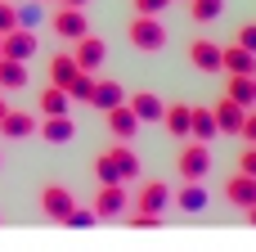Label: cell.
<instances>
[{
    "mask_svg": "<svg viewBox=\"0 0 256 252\" xmlns=\"http://www.w3.org/2000/svg\"><path fill=\"white\" fill-rule=\"evenodd\" d=\"M117 104H126V86L122 81H104V77H94V95H90V108H99V113H108V108H117Z\"/></svg>",
    "mask_w": 256,
    "mask_h": 252,
    "instance_id": "11",
    "label": "cell"
},
{
    "mask_svg": "<svg viewBox=\"0 0 256 252\" xmlns=\"http://www.w3.org/2000/svg\"><path fill=\"white\" fill-rule=\"evenodd\" d=\"M189 122H194V104H166L162 108V126L176 140H189Z\"/></svg>",
    "mask_w": 256,
    "mask_h": 252,
    "instance_id": "17",
    "label": "cell"
},
{
    "mask_svg": "<svg viewBox=\"0 0 256 252\" xmlns=\"http://www.w3.org/2000/svg\"><path fill=\"white\" fill-rule=\"evenodd\" d=\"M220 72H230V77H252L256 72V54L243 50L238 41H234V45H220Z\"/></svg>",
    "mask_w": 256,
    "mask_h": 252,
    "instance_id": "10",
    "label": "cell"
},
{
    "mask_svg": "<svg viewBox=\"0 0 256 252\" xmlns=\"http://www.w3.org/2000/svg\"><path fill=\"white\" fill-rule=\"evenodd\" d=\"M166 203H171V185H166V180H144V185L135 189V207H140V212L162 216V212H166Z\"/></svg>",
    "mask_w": 256,
    "mask_h": 252,
    "instance_id": "8",
    "label": "cell"
},
{
    "mask_svg": "<svg viewBox=\"0 0 256 252\" xmlns=\"http://www.w3.org/2000/svg\"><path fill=\"white\" fill-rule=\"evenodd\" d=\"M36 18H40V9H36V5H22V9H18V27H32Z\"/></svg>",
    "mask_w": 256,
    "mask_h": 252,
    "instance_id": "35",
    "label": "cell"
},
{
    "mask_svg": "<svg viewBox=\"0 0 256 252\" xmlns=\"http://www.w3.org/2000/svg\"><path fill=\"white\" fill-rule=\"evenodd\" d=\"M126 225H130V230H158L162 216H153V212H135V216H126Z\"/></svg>",
    "mask_w": 256,
    "mask_h": 252,
    "instance_id": "28",
    "label": "cell"
},
{
    "mask_svg": "<svg viewBox=\"0 0 256 252\" xmlns=\"http://www.w3.org/2000/svg\"><path fill=\"white\" fill-rule=\"evenodd\" d=\"M126 32H130V45H135V50H144V54H153V50H162V45H166V27L158 23V14H135Z\"/></svg>",
    "mask_w": 256,
    "mask_h": 252,
    "instance_id": "2",
    "label": "cell"
},
{
    "mask_svg": "<svg viewBox=\"0 0 256 252\" xmlns=\"http://www.w3.org/2000/svg\"><path fill=\"white\" fill-rule=\"evenodd\" d=\"M99 158H104V162H108V167H112V176H117V180H122V185H126V180H135V176H140V158H135V149H130V144H126V140H117V144H108V149H104V153H99Z\"/></svg>",
    "mask_w": 256,
    "mask_h": 252,
    "instance_id": "4",
    "label": "cell"
},
{
    "mask_svg": "<svg viewBox=\"0 0 256 252\" xmlns=\"http://www.w3.org/2000/svg\"><path fill=\"white\" fill-rule=\"evenodd\" d=\"M225 203H234L238 212L252 207V203H256V176H243V171L230 176V180H225Z\"/></svg>",
    "mask_w": 256,
    "mask_h": 252,
    "instance_id": "14",
    "label": "cell"
},
{
    "mask_svg": "<svg viewBox=\"0 0 256 252\" xmlns=\"http://www.w3.org/2000/svg\"><path fill=\"white\" fill-rule=\"evenodd\" d=\"M238 171H243V176H256V144H248V149L238 153Z\"/></svg>",
    "mask_w": 256,
    "mask_h": 252,
    "instance_id": "32",
    "label": "cell"
},
{
    "mask_svg": "<svg viewBox=\"0 0 256 252\" xmlns=\"http://www.w3.org/2000/svg\"><path fill=\"white\" fill-rule=\"evenodd\" d=\"M68 104H72V95H68L63 86H45V90H40V113H45V117H63Z\"/></svg>",
    "mask_w": 256,
    "mask_h": 252,
    "instance_id": "22",
    "label": "cell"
},
{
    "mask_svg": "<svg viewBox=\"0 0 256 252\" xmlns=\"http://www.w3.org/2000/svg\"><path fill=\"white\" fill-rule=\"evenodd\" d=\"M243 113H248V108H243V104H234L230 95L212 104V117H216V131H225V135H238V126H243Z\"/></svg>",
    "mask_w": 256,
    "mask_h": 252,
    "instance_id": "12",
    "label": "cell"
},
{
    "mask_svg": "<svg viewBox=\"0 0 256 252\" xmlns=\"http://www.w3.org/2000/svg\"><path fill=\"white\" fill-rule=\"evenodd\" d=\"M220 9H225V0H194V23H216L220 18Z\"/></svg>",
    "mask_w": 256,
    "mask_h": 252,
    "instance_id": "27",
    "label": "cell"
},
{
    "mask_svg": "<svg viewBox=\"0 0 256 252\" xmlns=\"http://www.w3.org/2000/svg\"><path fill=\"white\" fill-rule=\"evenodd\" d=\"M207 171H212V149H207L202 140L180 144V153H176V176H180V180H202Z\"/></svg>",
    "mask_w": 256,
    "mask_h": 252,
    "instance_id": "1",
    "label": "cell"
},
{
    "mask_svg": "<svg viewBox=\"0 0 256 252\" xmlns=\"http://www.w3.org/2000/svg\"><path fill=\"white\" fill-rule=\"evenodd\" d=\"M94 221H99V216H94V207H90V212H81V207H72V216H68V225H72V230H90Z\"/></svg>",
    "mask_w": 256,
    "mask_h": 252,
    "instance_id": "29",
    "label": "cell"
},
{
    "mask_svg": "<svg viewBox=\"0 0 256 252\" xmlns=\"http://www.w3.org/2000/svg\"><path fill=\"white\" fill-rule=\"evenodd\" d=\"M104 117H108V131H112V140H135V135H140V126H144V122H140V117H135L126 104L108 108Z\"/></svg>",
    "mask_w": 256,
    "mask_h": 252,
    "instance_id": "13",
    "label": "cell"
},
{
    "mask_svg": "<svg viewBox=\"0 0 256 252\" xmlns=\"http://www.w3.org/2000/svg\"><path fill=\"white\" fill-rule=\"evenodd\" d=\"M50 27H54V36H63V41H81V36L90 32L86 14H81V9H72V5H58V14L50 18Z\"/></svg>",
    "mask_w": 256,
    "mask_h": 252,
    "instance_id": "6",
    "label": "cell"
},
{
    "mask_svg": "<svg viewBox=\"0 0 256 252\" xmlns=\"http://www.w3.org/2000/svg\"><path fill=\"white\" fill-rule=\"evenodd\" d=\"M225 95H230L234 104L252 108V77H230V81H225Z\"/></svg>",
    "mask_w": 256,
    "mask_h": 252,
    "instance_id": "25",
    "label": "cell"
},
{
    "mask_svg": "<svg viewBox=\"0 0 256 252\" xmlns=\"http://www.w3.org/2000/svg\"><path fill=\"white\" fill-rule=\"evenodd\" d=\"M126 108H130L140 122H162V108H166V104H162L153 90H140V95H126Z\"/></svg>",
    "mask_w": 256,
    "mask_h": 252,
    "instance_id": "16",
    "label": "cell"
},
{
    "mask_svg": "<svg viewBox=\"0 0 256 252\" xmlns=\"http://www.w3.org/2000/svg\"><path fill=\"white\" fill-rule=\"evenodd\" d=\"M40 140H50V144H68V140H76V122H72V113H63V117H45V122H40Z\"/></svg>",
    "mask_w": 256,
    "mask_h": 252,
    "instance_id": "19",
    "label": "cell"
},
{
    "mask_svg": "<svg viewBox=\"0 0 256 252\" xmlns=\"http://www.w3.org/2000/svg\"><path fill=\"white\" fill-rule=\"evenodd\" d=\"M216 135V117H212V108L207 104H194V122H189V140H212Z\"/></svg>",
    "mask_w": 256,
    "mask_h": 252,
    "instance_id": "23",
    "label": "cell"
},
{
    "mask_svg": "<svg viewBox=\"0 0 256 252\" xmlns=\"http://www.w3.org/2000/svg\"><path fill=\"white\" fill-rule=\"evenodd\" d=\"M72 59H76V68L81 72H99L104 63H108V41H99V36H81V41H72Z\"/></svg>",
    "mask_w": 256,
    "mask_h": 252,
    "instance_id": "3",
    "label": "cell"
},
{
    "mask_svg": "<svg viewBox=\"0 0 256 252\" xmlns=\"http://www.w3.org/2000/svg\"><path fill=\"white\" fill-rule=\"evenodd\" d=\"M22 86H27V63L0 59V90H22Z\"/></svg>",
    "mask_w": 256,
    "mask_h": 252,
    "instance_id": "24",
    "label": "cell"
},
{
    "mask_svg": "<svg viewBox=\"0 0 256 252\" xmlns=\"http://www.w3.org/2000/svg\"><path fill=\"white\" fill-rule=\"evenodd\" d=\"M126 203H130L126 185H99V194H94V216H99V221H112V216L126 212Z\"/></svg>",
    "mask_w": 256,
    "mask_h": 252,
    "instance_id": "9",
    "label": "cell"
},
{
    "mask_svg": "<svg viewBox=\"0 0 256 252\" xmlns=\"http://www.w3.org/2000/svg\"><path fill=\"white\" fill-rule=\"evenodd\" d=\"M58 5H72V9H86L90 0H58Z\"/></svg>",
    "mask_w": 256,
    "mask_h": 252,
    "instance_id": "37",
    "label": "cell"
},
{
    "mask_svg": "<svg viewBox=\"0 0 256 252\" xmlns=\"http://www.w3.org/2000/svg\"><path fill=\"white\" fill-rule=\"evenodd\" d=\"M171 198L180 203V212H202V207H207L202 180H180V189H171Z\"/></svg>",
    "mask_w": 256,
    "mask_h": 252,
    "instance_id": "20",
    "label": "cell"
},
{
    "mask_svg": "<svg viewBox=\"0 0 256 252\" xmlns=\"http://www.w3.org/2000/svg\"><path fill=\"white\" fill-rule=\"evenodd\" d=\"M0 135H4V140H27V135H36V117L9 108V113L0 117Z\"/></svg>",
    "mask_w": 256,
    "mask_h": 252,
    "instance_id": "18",
    "label": "cell"
},
{
    "mask_svg": "<svg viewBox=\"0 0 256 252\" xmlns=\"http://www.w3.org/2000/svg\"><path fill=\"white\" fill-rule=\"evenodd\" d=\"M14 27H18V9H14L9 0H0V36H4V32H14Z\"/></svg>",
    "mask_w": 256,
    "mask_h": 252,
    "instance_id": "30",
    "label": "cell"
},
{
    "mask_svg": "<svg viewBox=\"0 0 256 252\" xmlns=\"http://www.w3.org/2000/svg\"><path fill=\"white\" fill-rule=\"evenodd\" d=\"M72 207H76V194H72V189H63V185H45V189H40V212H45L50 221L68 225Z\"/></svg>",
    "mask_w": 256,
    "mask_h": 252,
    "instance_id": "5",
    "label": "cell"
},
{
    "mask_svg": "<svg viewBox=\"0 0 256 252\" xmlns=\"http://www.w3.org/2000/svg\"><path fill=\"white\" fill-rule=\"evenodd\" d=\"M252 108H256V72H252Z\"/></svg>",
    "mask_w": 256,
    "mask_h": 252,
    "instance_id": "38",
    "label": "cell"
},
{
    "mask_svg": "<svg viewBox=\"0 0 256 252\" xmlns=\"http://www.w3.org/2000/svg\"><path fill=\"white\" fill-rule=\"evenodd\" d=\"M0 59H18V63L36 59V36H32L27 27H14V32H4V36H0Z\"/></svg>",
    "mask_w": 256,
    "mask_h": 252,
    "instance_id": "7",
    "label": "cell"
},
{
    "mask_svg": "<svg viewBox=\"0 0 256 252\" xmlns=\"http://www.w3.org/2000/svg\"><path fill=\"white\" fill-rule=\"evenodd\" d=\"M76 72H81V68H76L72 54H54V59H50V86H63V90H68Z\"/></svg>",
    "mask_w": 256,
    "mask_h": 252,
    "instance_id": "21",
    "label": "cell"
},
{
    "mask_svg": "<svg viewBox=\"0 0 256 252\" xmlns=\"http://www.w3.org/2000/svg\"><path fill=\"white\" fill-rule=\"evenodd\" d=\"M238 135H243L248 144H256V108H248V113H243V126H238Z\"/></svg>",
    "mask_w": 256,
    "mask_h": 252,
    "instance_id": "33",
    "label": "cell"
},
{
    "mask_svg": "<svg viewBox=\"0 0 256 252\" xmlns=\"http://www.w3.org/2000/svg\"><path fill=\"white\" fill-rule=\"evenodd\" d=\"M4 113H9V104H4V99H0V117H4Z\"/></svg>",
    "mask_w": 256,
    "mask_h": 252,
    "instance_id": "39",
    "label": "cell"
},
{
    "mask_svg": "<svg viewBox=\"0 0 256 252\" xmlns=\"http://www.w3.org/2000/svg\"><path fill=\"white\" fill-rule=\"evenodd\" d=\"M130 5H135V14H162L171 0H130Z\"/></svg>",
    "mask_w": 256,
    "mask_h": 252,
    "instance_id": "34",
    "label": "cell"
},
{
    "mask_svg": "<svg viewBox=\"0 0 256 252\" xmlns=\"http://www.w3.org/2000/svg\"><path fill=\"white\" fill-rule=\"evenodd\" d=\"M243 216H248V225H256V203H252V207H243Z\"/></svg>",
    "mask_w": 256,
    "mask_h": 252,
    "instance_id": "36",
    "label": "cell"
},
{
    "mask_svg": "<svg viewBox=\"0 0 256 252\" xmlns=\"http://www.w3.org/2000/svg\"><path fill=\"white\" fill-rule=\"evenodd\" d=\"M234 41H238V45H243V50H252V54H256V23H243V27H238V36H234Z\"/></svg>",
    "mask_w": 256,
    "mask_h": 252,
    "instance_id": "31",
    "label": "cell"
},
{
    "mask_svg": "<svg viewBox=\"0 0 256 252\" xmlns=\"http://www.w3.org/2000/svg\"><path fill=\"white\" fill-rule=\"evenodd\" d=\"M68 95H72L76 104H90V95H94V72H76L72 86H68Z\"/></svg>",
    "mask_w": 256,
    "mask_h": 252,
    "instance_id": "26",
    "label": "cell"
},
{
    "mask_svg": "<svg viewBox=\"0 0 256 252\" xmlns=\"http://www.w3.org/2000/svg\"><path fill=\"white\" fill-rule=\"evenodd\" d=\"M189 63H194L198 72H220V45L207 41V36H198V41L189 45Z\"/></svg>",
    "mask_w": 256,
    "mask_h": 252,
    "instance_id": "15",
    "label": "cell"
}]
</instances>
